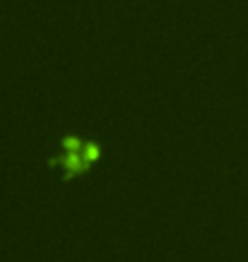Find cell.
<instances>
[{"label":"cell","mask_w":248,"mask_h":262,"mask_svg":"<svg viewBox=\"0 0 248 262\" xmlns=\"http://www.w3.org/2000/svg\"><path fill=\"white\" fill-rule=\"evenodd\" d=\"M104 154V147H101V142H96V140H87L85 142V147H82L80 151H63L60 149V154H53V157H48V166H63L65 171V181H70V178H75L77 173H85L92 164H94L99 157Z\"/></svg>","instance_id":"6da1fadb"},{"label":"cell","mask_w":248,"mask_h":262,"mask_svg":"<svg viewBox=\"0 0 248 262\" xmlns=\"http://www.w3.org/2000/svg\"><path fill=\"white\" fill-rule=\"evenodd\" d=\"M87 140H82L77 133H63L60 135V149L63 151H80Z\"/></svg>","instance_id":"7a4b0ae2"}]
</instances>
